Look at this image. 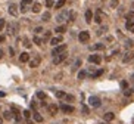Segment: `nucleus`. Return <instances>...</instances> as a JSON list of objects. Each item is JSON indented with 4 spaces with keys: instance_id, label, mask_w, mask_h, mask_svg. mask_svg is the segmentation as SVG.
Instances as JSON below:
<instances>
[{
    "instance_id": "46",
    "label": "nucleus",
    "mask_w": 134,
    "mask_h": 124,
    "mask_svg": "<svg viewBox=\"0 0 134 124\" xmlns=\"http://www.w3.org/2000/svg\"><path fill=\"white\" fill-rule=\"evenodd\" d=\"M4 25H6V22H4V19H0V31L4 28Z\"/></svg>"
},
{
    "instance_id": "28",
    "label": "nucleus",
    "mask_w": 134,
    "mask_h": 124,
    "mask_svg": "<svg viewBox=\"0 0 134 124\" xmlns=\"http://www.w3.org/2000/svg\"><path fill=\"white\" fill-rule=\"evenodd\" d=\"M105 44H103V43H97V44H94V46H91V49H93V50H103V49H105Z\"/></svg>"
},
{
    "instance_id": "37",
    "label": "nucleus",
    "mask_w": 134,
    "mask_h": 124,
    "mask_svg": "<svg viewBox=\"0 0 134 124\" xmlns=\"http://www.w3.org/2000/svg\"><path fill=\"white\" fill-rule=\"evenodd\" d=\"M133 46H134V42H133V40H127V42H125V47H127V49H131Z\"/></svg>"
},
{
    "instance_id": "52",
    "label": "nucleus",
    "mask_w": 134,
    "mask_h": 124,
    "mask_svg": "<svg viewBox=\"0 0 134 124\" xmlns=\"http://www.w3.org/2000/svg\"><path fill=\"white\" fill-rule=\"evenodd\" d=\"M3 53H4V52H3V50H1V49H0V59H1V58H3Z\"/></svg>"
},
{
    "instance_id": "50",
    "label": "nucleus",
    "mask_w": 134,
    "mask_h": 124,
    "mask_svg": "<svg viewBox=\"0 0 134 124\" xmlns=\"http://www.w3.org/2000/svg\"><path fill=\"white\" fill-rule=\"evenodd\" d=\"M4 40H6V37H4V36H0V43H3Z\"/></svg>"
},
{
    "instance_id": "2",
    "label": "nucleus",
    "mask_w": 134,
    "mask_h": 124,
    "mask_svg": "<svg viewBox=\"0 0 134 124\" xmlns=\"http://www.w3.org/2000/svg\"><path fill=\"white\" fill-rule=\"evenodd\" d=\"M67 58H68V53H67V52L61 53V55H56V56H53V64H55V65H59L61 62H64Z\"/></svg>"
},
{
    "instance_id": "54",
    "label": "nucleus",
    "mask_w": 134,
    "mask_h": 124,
    "mask_svg": "<svg viewBox=\"0 0 134 124\" xmlns=\"http://www.w3.org/2000/svg\"><path fill=\"white\" fill-rule=\"evenodd\" d=\"M131 81H134V74H133V76H131Z\"/></svg>"
},
{
    "instance_id": "1",
    "label": "nucleus",
    "mask_w": 134,
    "mask_h": 124,
    "mask_svg": "<svg viewBox=\"0 0 134 124\" xmlns=\"http://www.w3.org/2000/svg\"><path fill=\"white\" fill-rule=\"evenodd\" d=\"M64 52H67V44H59V46L53 47V50H52V56L61 55V53H64Z\"/></svg>"
},
{
    "instance_id": "45",
    "label": "nucleus",
    "mask_w": 134,
    "mask_h": 124,
    "mask_svg": "<svg viewBox=\"0 0 134 124\" xmlns=\"http://www.w3.org/2000/svg\"><path fill=\"white\" fill-rule=\"evenodd\" d=\"M124 94H125V96H127V98H130V96H131V94H133V90H128V89H127V90H125V92H124Z\"/></svg>"
},
{
    "instance_id": "13",
    "label": "nucleus",
    "mask_w": 134,
    "mask_h": 124,
    "mask_svg": "<svg viewBox=\"0 0 134 124\" xmlns=\"http://www.w3.org/2000/svg\"><path fill=\"white\" fill-rule=\"evenodd\" d=\"M31 4H33L31 0H22V2H21V12H27L28 6H31Z\"/></svg>"
},
{
    "instance_id": "30",
    "label": "nucleus",
    "mask_w": 134,
    "mask_h": 124,
    "mask_svg": "<svg viewBox=\"0 0 134 124\" xmlns=\"http://www.w3.org/2000/svg\"><path fill=\"white\" fill-rule=\"evenodd\" d=\"M65 3H67V0H59V2L55 4V8H56V9H61V8H64V6H65Z\"/></svg>"
},
{
    "instance_id": "47",
    "label": "nucleus",
    "mask_w": 134,
    "mask_h": 124,
    "mask_svg": "<svg viewBox=\"0 0 134 124\" xmlns=\"http://www.w3.org/2000/svg\"><path fill=\"white\" fill-rule=\"evenodd\" d=\"M117 4H118V0H112L111 2V8H117Z\"/></svg>"
},
{
    "instance_id": "22",
    "label": "nucleus",
    "mask_w": 134,
    "mask_h": 124,
    "mask_svg": "<svg viewBox=\"0 0 134 124\" xmlns=\"http://www.w3.org/2000/svg\"><path fill=\"white\" fill-rule=\"evenodd\" d=\"M31 10H33L34 14H38V12L41 10V4H40V3H34L33 8H31Z\"/></svg>"
},
{
    "instance_id": "35",
    "label": "nucleus",
    "mask_w": 134,
    "mask_h": 124,
    "mask_svg": "<svg viewBox=\"0 0 134 124\" xmlns=\"http://www.w3.org/2000/svg\"><path fill=\"white\" fill-rule=\"evenodd\" d=\"M22 115H24V118H25V120H30V117H31V112H30L28 109H25V111L22 112Z\"/></svg>"
},
{
    "instance_id": "17",
    "label": "nucleus",
    "mask_w": 134,
    "mask_h": 124,
    "mask_svg": "<svg viewBox=\"0 0 134 124\" xmlns=\"http://www.w3.org/2000/svg\"><path fill=\"white\" fill-rule=\"evenodd\" d=\"M9 14L12 16H18V6L16 4H10L9 6Z\"/></svg>"
},
{
    "instance_id": "21",
    "label": "nucleus",
    "mask_w": 134,
    "mask_h": 124,
    "mask_svg": "<svg viewBox=\"0 0 134 124\" xmlns=\"http://www.w3.org/2000/svg\"><path fill=\"white\" fill-rule=\"evenodd\" d=\"M55 31H56V32H58L59 36H62V34H64L65 31H67V25H58V27L55 28Z\"/></svg>"
},
{
    "instance_id": "8",
    "label": "nucleus",
    "mask_w": 134,
    "mask_h": 124,
    "mask_svg": "<svg viewBox=\"0 0 134 124\" xmlns=\"http://www.w3.org/2000/svg\"><path fill=\"white\" fill-rule=\"evenodd\" d=\"M16 32H18L16 24H7V34L9 36H16Z\"/></svg>"
},
{
    "instance_id": "39",
    "label": "nucleus",
    "mask_w": 134,
    "mask_h": 124,
    "mask_svg": "<svg viewBox=\"0 0 134 124\" xmlns=\"http://www.w3.org/2000/svg\"><path fill=\"white\" fill-rule=\"evenodd\" d=\"M121 87H122L124 90H127V89H128V81H125V80H122V81H121Z\"/></svg>"
},
{
    "instance_id": "49",
    "label": "nucleus",
    "mask_w": 134,
    "mask_h": 124,
    "mask_svg": "<svg viewBox=\"0 0 134 124\" xmlns=\"http://www.w3.org/2000/svg\"><path fill=\"white\" fill-rule=\"evenodd\" d=\"M130 18H134V10L128 12V15H127V19H130Z\"/></svg>"
},
{
    "instance_id": "12",
    "label": "nucleus",
    "mask_w": 134,
    "mask_h": 124,
    "mask_svg": "<svg viewBox=\"0 0 134 124\" xmlns=\"http://www.w3.org/2000/svg\"><path fill=\"white\" fill-rule=\"evenodd\" d=\"M64 42V38H62V36H58V37H53V38H50V44L52 46H59L61 43Z\"/></svg>"
},
{
    "instance_id": "31",
    "label": "nucleus",
    "mask_w": 134,
    "mask_h": 124,
    "mask_svg": "<svg viewBox=\"0 0 134 124\" xmlns=\"http://www.w3.org/2000/svg\"><path fill=\"white\" fill-rule=\"evenodd\" d=\"M75 16H77V14H75V12H69V16H68V22H72V21H75Z\"/></svg>"
},
{
    "instance_id": "27",
    "label": "nucleus",
    "mask_w": 134,
    "mask_h": 124,
    "mask_svg": "<svg viewBox=\"0 0 134 124\" xmlns=\"http://www.w3.org/2000/svg\"><path fill=\"white\" fill-rule=\"evenodd\" d=\"M50 18H52L50 12H44V14H43V16H41V21L47 22V21H50Z\"/></svg>"
},
{
    "instance_id": "20",
    "label": "nucleus",
    "mask_w": 134,
    "mask_h": 124,
    "mask_svg": "<svg viewBox=\"0 0 134 124\" xmlns=\"http://www.w3.org/2000/svg\"><path fill=\"white\" fill-rule=\"evenodd\" d=\"M19 61L21 62H28L30 61V55H28L27 52H22V53L19 55Z\"/></svg>"
},
{
    "instance_id": "42",
    "label": "nucleus",
    "mask_w": 134,
    "mask_h": 124,
    "mask_svg": "<svg viewBox=\"0 0 134 124\" xmlns=\"http://www.w3.org/2000/svg\"><path fill=\"white\" fill-rule=\"evenodd\" d=\"M50 36H52V32H50V31H46V32H44V40L47 42V40L50 38Z\"/></svg>"
},
{
    "instance_id": "24",
    "label": "nucleus",
    "mask_w": 134,
    "mask_h": 124,
    "mask_svg": "<svg viewBox=\"0 0 134 124\" xmlns=\"http://www.w3.org/2000/svg\"><path fill=\"white\" fill-rule=\"evenodd\" d=\"M3 118H4V120H12V118H13L12 111H4V112H3Z\"/></svg>"
},
{
    "instance_id": "56",
    "label": "nucleus",
    "mask_w": 134,
    "mask_h": 124,
    "mask_svg": "<svg viewBox=\"0 0 134 124\" xmlns=\"http://www.w3.org/2000/svg\"><path fill=\"white\" fill-rule=\"evenodd\" d=\"M100 124H111V123H100Z\"/></svg>"
},
{
    "instance_id": "36",
    "label": "nucleus",
    "mask_w": 134,
    "mask_h": 124,
    "mask_svg": "<svg viewBox=\"0 0 134 124\" xmlns=\"http://www.w3.org/2000/svg\"><path fill=\"white\" fill-rule=\"evenodd\" d=\"M102 74H103V70H99V71L93 72V74H91V77H93V78H97V77H100Z\"/></svg>"
},
{
    "instance_id": "55",
    "label": "nucleus",
    "mask_w": 134,
    "mask_h": 124,
    "mask_svg": "<svg viewBox=\"0 0 134 124\" xmlns=\"http://www.w3.org/2000/svg\"><path fill=\"white\" fill-rule=\"evenodd\" d=\"M1 121H3V120H1V117H0V124H1Z\"/></svg>"
},
{
    "instance_id": "33",
    "label": "nucleus",
    "mask_w": 134,
    "mask_h": 124,
    "mask_svg": "<svg viewBox=\"0 0 134 124\" xmlns=\"http://www.w3.org/2000/svg\"><path fill=\"white\" fill-rule=\"evenodd\" d=\"M37 98H38V99H41V100H44L47 96H46V93H44V92H37Z\"/></svg>"
},
{
    "instance_id": "32",
    "label": "nucleus",
    "mask_w": 134,
    "mask_h": 124,
    "mask_svg": "<svg viewBox=\"0 0 134 124\" xmlns=\"http://www.w3.org/2000/svg\"><path fill=\"white\" fill-rule=\"evenodd\" d=\"M33 42H34V43H35V44H38V46H40V44H41V43H43V40H41V38H40V37H38V36H34Z\"/></svg>"
},
{
    "instance_id": "3",
    "label": "nucleus",
    "mask_w": 134,
    "mask_h": 124,
    "mask_svg": "<svg viewBox=\"0 0 134 124\" xmlns=\"http://www.w3.org/2000/svg\"><path fill=\"white\" fill-rule=\"evenodd\" d=\"M105 18H106V14H105L103 10H100V9H99V10L94 14V18H93V19H94V22H97V24H102V21H103Z\"/></svg>"
},
{
    "instance_id": "19",
    "label": "nucleus",
    "mask_w": 134,
    "mask_h": 124,
    "mask_svg": "<svg viewBox=\"0 0 134 124\" xmlns=\"http://www.w3.org/2000/svg\"><path fill=\"white\" fill-rule=\"evenodd\" d=\"M40 62H41L40 56H37V58H34L33 61H30V66H31V68H35V66H38V65H40Z\"/></svg>"
},
{
    "instance_id": "48",
    "label": "nucleus",
    "mask_w": 134,
    "mask_h": 124,
    "mask_svg": "<svg viewBox=\"0 0 134 124\" xmlns=\"http://www.w3.org/2000/svg\"><path fill=\"white\" fill-rule=\"evenodd\" d=\"M9 55H10V56L15 55V49H13V47H9Z\"/></svg>"
},
{
    "instance_id": "6",
    "label": "nucleus",
    "mask_w": 134,
    "mask_h": 124,
    "mask_svg": "<svg viewBox=\"0 0 134 124\" xmlns=\"http://www.w3.org/2000/svg\"><path fill=\"white\" fill-rule=\"evenodd\" d=\"M78 40H80L81 43H87V42L90 40V34H88V31H81V32L78 34Z\"/></svg>"
},
{
    "instance_id": "10",
    "label": "nucleus",
    "mask_w": 134,
    "mask_h": 124,
    "mask_svg": "<svg viewBox=\"0 0 134 124\" xmlns=\"http://www.w3.org/2000/svg\"><path fill=\"white\" fill-rule=\"evenodd\" d=\"M88 61L91 62V64L99 65V64L102 62V56H100V55H90V56H88Z\"/></svg>"
},
{
    "instance_id": "53",
    "label": "nucleus",
    "mask_w": 134,
    "mask_h": 124,
    "mask_svg": "<svg viewBox=\"0 0 134 124\" xmlns=\"http://www.w3.org/2000/svg\"><path fill=\"white\" fill-rule=\"evenodd\" d=\"M27 124H34V123L31 121V120H27Z\"/></svg>"
},
{
    "instance_id": "43",
    "label": "nucleus",
    "mask_w": 134,
    "mask_h": 124,
    "mask_svg": "<svg viewBox=\"0 0 134 124\" xmlns=\"http://www.w3.org/2000/svg\"><path fill=\"white\" fill-rule=\"evenodd\" d=\"M81 111H83V114H84V115H87V114L90 112V111H88V108H87L85 105H83V108H81Z\"/></svg>"
},
{
    "instance_id": "9",
    "label": "nucleus",
    "mask_w": 134,
    "mask_h": 124,
    "mask_svg": "<svg viewBox=\"0 0 134 124\" xmlns=\"http://www.w3.org/2000/svg\"><path fill=\"white\" fill-rule=\"evenodd\" d=\"M12 114H13V118L16 120V123L19 124V123H21V120H22V115H21V112H19V109H18L16 106L12 108Z\"/></svg>"
},
{
    "instance_id": "25",
    "label": "nucleus",
    "mask_w": 134,
    "mask_h": 124,
    "mask_svg": "<svg viewBox=\"0 0 134 124\" xmlns=\"http://www.w3.org/2000/svg\"><path fill=\"white\" fill-rule=\"evenodd\" d=\"M33 118H34V121H37V123H43V117H41L38 112H34V114H33Z\"/></svg>"
},
{
    "instance_id": "7",
    "label": "nucleus",
    "mask_w": 134,
    "mask_h": 124,
    "mask_svg": "<svg viewBox=\"0 0 134 124\" xmlns=\"http://www.w3.org/2000/svg\"><path fill=\"white\" fill-rule=\"evenodd\" d=\"M68 16H69V12H68V10H64V12L58 14V16H56V21H58V22H64V21H68Z\"/></svg>"
},
{
    "instance_id": "26",
    "label": "nucleus",
    "mask_w": 134,
    "mask_h": 124,
    "mask_svg": "<svg viewBox=\"0 0 134 124\" xmlns=\"http://www.w3.org/2000/svg\"><path fill=\"white\" fill-rule=\"evenodd\" d=\"M106 31H108V27H106V25H103V27H100L99 30L96 31V34H97V36H103Z\"/></svg>"
},
{
    "instance_id": "11",
    "label": "nucleus",
    "mask_w": 134,
    "mask_h": 124,
    "mask_svg": "<svg viewBox=\"0 0 134 124\" xmlns=\"http://www.w3.org/2000/svg\"><path fill=\"white\" fill-rule=\"evenodd\" d=\"M125 28L130 32H134V18H130V19L125 21Z\"/></svg>"
},
{
    "instance_id": "4",
    "label": "nucleus",
    "mask_w": 134,
    "mask_h": 124,
    "mask_svg": "<svg viewBox=\"0 0 134 124\" xmlns=\"http://www.w3.org/2000/svg\"><path fill=\"white\" fill-rule=\"evenodd\" d=\"M59 109H61L62 112H65V114H72V112L75 111V108H74L72 105H67V104H61V105H59Z\"/></svg>"
},
{
    "instance_id": "38",
    "label": "nucleus",
    "mask_w": 134,
    "mask_h": 124,
    "mask_svg": "<svg viewBox=\"0 0 134 124\" xmlns=\"http://www.w3.org/2000/svg\"><path fill=\"white\" fill-rule=\"evenodd\" d=\"M24 46H25V47H28V49H30V47L33 46V44H31V42H30V40H28L27 37L24 38Z\"/></svg>"
},
{
    "instance_id": "44",
    "label": "nucleus",
    "mask_w": 134,
    "mask_h": 124,
    "mask_svg": "<svg viewBox=\"0 0 134 124\" xmlns=\"http://www.w3.org/2000/svg\"><path fill=\"white\" fill-rule=\"evenodd\" d=\"M41 31H44L43 27H35V28H34V32H35V34H38V32H41Z\"/></svg>"
},
{
    "instance_id": "40",
    "label": "nucleus",
    "mask_w": 134,
    "mask_h": 124,
    "mask_svg": "<svg viewBox=\"0 0 134 124\" xmlns=\"http://www.w3.org/2000/svg\"><path fill=\"white\" fill-rule=\"evenodd\" d=\"M74 99H75V98H74L72 94H67V96H65V100H67V102H74Z\"/></svg>"
},
{
    "instance_id": "18",
    "label": "nucleus",
    "mask_w": 134,
    "mask_h": 124,
    "mask_svg": "<svg viewBox=\"0 0 134 124\" xmlns=\"http://www.w3.org/2000/svg\"><path fill=\"white\" fill-rule=\"evenodd\" d=\"M103 118H105L106 123H109V121H112V120L115 118V114H114V112H106V114L103 115Z\"/></svg>"
},
{
    "instance_id": "51",
    "label": "nucleus",
    "mask_w": 134,
    "mask_h": 124,
    "mask_svg": "<svg viewBox=\"0 0 134 124\" xmlns=\"http://www.w3.org/2000/svg\"><path fill=\"white\" fill-rule=\"evenodd\" d=\"M31 108H33V109L37 108V104H35V102H33V104H31Z\"/></svg>"
},
{
    "instance_id": "57",
    "label": "nucleus",
    "mask_w": 134,
    "mask_h": 124,
    "mask_svg": "<svg viewBox=\"0 0 134 124\" xmlns=\"http://www.w3.org/2000/svg\"><path fill=\"white\" fill-rule=\"evenodd\" d=\"M133 93H134V89H133Z\"/></svg>"
},
{
    "instance_id": "23",
    "label": "nucleus",
    "mask_w": 134,
    "mask_h": 124,
    "mask_svg": "<svg viewBox=\"0 0 134 124\" xmlns=\"http://www.w3.org/2000/svg\"><path fill=\"white\" fill-rule=\"evenodd\" d=\"M81 64H83V61H81V59L78 58L77 61L74 62V65H72V71H77V70H78V68L81 66Z\"/></svg>"
},
{
    "instance_id": "15",
    "label": "nucleus",
    "mask_w": 134,
    "mask_h": 124,
    "mask_svg": "<svg viewBox=\"0 0 134 124\" xmlns=\"http://www.w3.org/2000/svg\"><path fill=\"white\" fill-rule=\"evenodd\" d=\"M84 18H85V22H87V24H90V22L93 21V12H91L90 9H87V10H85V15H84Z\"/></svg>"
},
{
    "instance_id": "41",
    "label": "nucleus",
    "mask_w": 134,
    "mask_h": 124,
    "mask_svg": "<svg viewBox=\"0 0 134 124\" xmlns=\"http://www.w3.org/2000/svg\"><path fill=\"white\" fill-rule=\"evenodd\" d=\"M46 6H47V8L55 6V2H53V0H46Z\"/></svg>"
},
{
    "instance_id": "29",
    "label": "nucleus",
    "mask_w": 134,
    "mask_h": 124,
    "mask_svg": "<svg viewBox=\"0 0 134 124\" xmlns=\"http://www.w3.org/2000/svg\"><path fill=\"white\" fill-rule=\"evenodd\" d=\"M65 96H67V93L62 92V90H58V92H56V98H58V99H65Z\"/></svg>"
},
{
    "instance_id": "34",
    "label": "nucleus",
    "mask_w": 134,
    "mask_h": 124,
    "mask_svg": "<svg viewBox=\"0 0 134 124\" xmlns=\"http://www.w3.org/2000/svg\"><path fill=\"white\" fill-rule=\"evenodd\" d=\"M87 77V71H80V72H78V78H80V80H84V78Z\"/></svg>"
},
{
    "instance_id": "16",
    "label": "nucleus",
    "mask_w": 134,
    "mask_h": 124,
    "mask_svg": "<svg viewBox=\"0 0 134 124\" xmlns=\"http://www.w3.org/2000/svg\"><path fill=\"white\" fill-rule=\"evenodd\" d=\"M133 58H134V56H133V53H131V52L128 50V52H127V53H125V55L122 56V62H124V64H127V62H130V61H131Z\"/></svg>"
},
{
    "instance_id": "14",
    "label": "nucleus",
    "mask_w": 134,
    "mask_h": 124,
    "mask_svg": "<svg viewBox=\"0 0 134 124\" xmlns=\"http://www.w3.org/2000/svg\"><path fill=\"white\" fill-rule=\"evenodd\" d=\"M47 109H49L50 115H56V114H58V111H59V106H58L56 104H50V105L47 106Z\"/></svg>"
},
{
    "instance_id": "5",
    "label": "nucleus",
    "mask_w": 134,
    "mask_h": 124,
    "mask_svg": "<svg viewBox=\"0 0 134 124\" xmlns=\"http://www.w3.org/2000/svg\"><path fill=\"white\" fill-rule=\"evenodd\" d=\"M88 104H90V106H93V108H99V106H100V99H99L97 96H90V98H88Z\"/></svg>"
}]
</instances>
